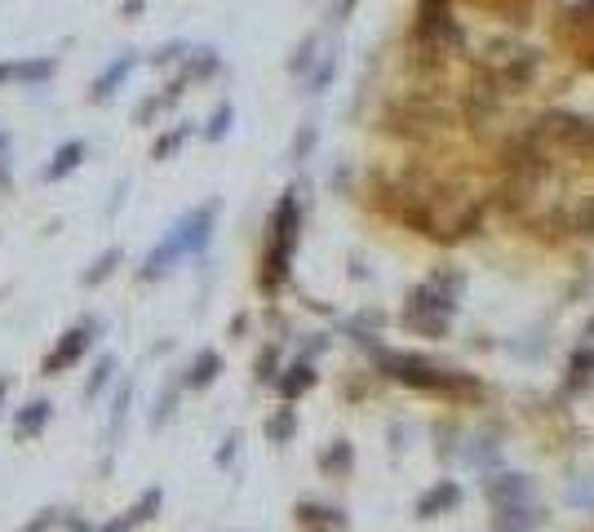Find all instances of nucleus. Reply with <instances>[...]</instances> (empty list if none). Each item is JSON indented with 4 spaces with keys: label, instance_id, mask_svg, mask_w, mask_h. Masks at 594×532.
Returning a JSON list of instances; mask_svg holds the SVG:
<instances>
[{
    "label": "nucleus",
    "instance_id": "ddd939ff",
    "mask_svg": "<svg viewBox=\"0 0 594 532\" xmlns=\"http://www.w3.org/2000/svg\"><path fill=\"white\" fill-rule=\"evenodd\" d=\"M306 382H311V368H293V377H284V395H297Z\"/></svg>",
    "mask_w": 594,
    "mask_h": 532
},
{
    "label": "nucleus",
    "instance_id": "9b49d317",
    "mask_svg": "<svg viewBox=\"0 0 594 532\" xmlns=\"http://www.w3.org/2000/svg\"><path fill=\"white\" fill-rule=\"evenodd\" d=\"M111 373H116V360H98V368H94V377H89V386H85V399H98L102 395V386L111 382Z\"/></svg>",
    "mask_w": 594,
    "mask_h": 532
},
{
    "label": "nucleus",
    "instance_id": "6ab92c4d",
    "mask_svg": "<svg viewBox=\"0 0 594 532\" xmlns=\"http://www.w3.org/2000/svg\"><path fill=\"white\" fill-rule=\"evenodd\" d=\"M0 399H5V377H0Z\"/></svg>",
    "mask_w": 594,
    "mask_h": 532
},
{
    "label": "nucleus",
    "instance_id": "39448f33",
    "mask_svg": "<svg viewBox=\"0 0 594 532\" xmlns=\"http://www.w3.org/2000/svg\"><path fill=\"white\" fill-rule=\"evenodd\" d=\"M133 67H138V58H133V54H120L116 63H111V67L94 80V94H89V98H94V102H107V98L129 80V71H133Z\"/></svg>",
    "mask_w": 594,
    "mask_h": 532
},
{
    "label": "nucleus",
    "instance_id": "423d86ee",
    "mask_svg": "<svg viewBox=\"0 0 594 532\" xmlns=\"http://www.w3.org/2000/svg\"><path fill=\"white\" fill-rule=\"evenodd\" d=\"M80 160H85V142H80V138H71V142H63V147H58V151H54V160H49L45 178H49V182L67 178V173H71V169H80Z\"/></svg>",
    "mask_w": 594,
    "mask_h": 532
},
{
    "label": "nucleus",
    "instance_id": "20e7f679",
    "mask_svg": "<svg viewBox=\"0 0 594 532\" xmlns=\"http://www.w3.org/2000/svg\"><path fill=\"white\" fill-rule=\"evenodd\" d=\"M54 71V58H18V63H0V85H49Z\"/></svg>",
    "mask_w": 594,
    "mask_h": 532
},
{
    "label": "nucleus",
    "instance_id": "a211bd4d",
    "mask_svg": "<svg viewBox=\"0 0 594 532\" xmlns=\"http://www.w3.org/2000/svg\"><path fill=\"white\" fill-rule=\"evenodd\" d=\"M138 9H142V0H125V14H129V18L138 14Z\"/></svg>",
    "mask_w": 594,
    "mask_h": 532
},
{
    "label": "nucleus",
    "instance_id": "dca6fc26",
    "mask_svg": "<svg viewBox=\"0 0 594 532\" xmlns=\"http://www.w3.org/2000/svg\"><path fill=\"white\" fill-rule=\"evenodd\" d=\"M227 125H231V107H222L218 116H213V125H209V138H222V133H227Z\"/></svg>",
    "mask_w": 594,
    "mask_h": 532
},
{
    "label": "nucleus",
    "instance_id": "f8f14e48",
    "mask_svg": "<svg viewBox=\"0 0 594 532\" xmlns=\"http://www.w3.org/2000/svg\"><path fill=\"white\" fill-rule=\"evenodd\" d=\"M129 382L120 386V395H116V408H111V431H120V426H125V413H129Z\"/></svg>",
    "mask_w": 594,
    "mask_h": 532
},
{
    "label": "nucleus",
    "instance_id": "f03ea898",
    "mask_svg": "<svg viewBox=\"0 0 594 532\" xmlns=\"http://www.w3.org/2000/svg\"><path fill=\"white\" fill-rule=\"evenodd\" d=\"M213 218H218V204H200V209H191L187 218L178 222V227H173V235H169V249L178 253H200L204 244H209V231H213Z\"/></svg>",
    "mask_w": 594,
    "mask_h": 532
},
{
    "label": "nucleus",
    "instance_id": "4468645a",
    "mask_svg": "<svg viewBox=\"0 0 594 532\" xmlns=\"http://www.w3.org/2000/svg\"><path fill=\"white\" fill-rule=\"evenodd\" d=\"M182 138H187V129L169 133V138H165V142H160V147H156V160H165V156H173V151H178V147H182Z\"/></svg>",
    "mask_w": 594,
    "mask_h": 532
},
{
    "label": "nucleus",
    "instance_id": "9d476101",
    "mask_svg": "<svg viewBox=\"0 0 594 532\" xmlns=\"http://www.w3.org/2000/svg\"><path fill=\"white\" fill-rule=\"evenodd\" d=\"M116 262H120V249H107V253H102V258L85 271V284H102L111 271H116Z\"/></svg>",
    "mask_w": 594,
    "mask_h": 532
},
{
    "label": "nucleus",
    "instance_id": "0eeeda50",
    "mask_svg": "<svg viewBox=\"0 0 594 532\" xmlns=\"http://www.w3.org/2000/svg\"><path fill=\"white\" fill-rule=\"evenodd\" d=\"M49 426V399H36V404H27L23 413H18V422H14V435L18 439H32L40 435Z\"/></svg>",
    "mask_w": 594,
    "mask_h": 532
},
{
    "label": "nucleus",
    "instance_id": "2eb2a0df",
    "mask_svg": "<svg viewBox=\"0 0 594 532\" xmlns=\"http://www.w3.org/2000/svg\"><path fill=\"white\" fill-rule=\"evenodd\" d=\"M284 435H293V413H280L271 422V439H284Z\"/></svg>",
    "mask_w": 594,
    "mask_h": 532
},
{
    "label": "nucleus",
    "instance_id": "f3484780",
    "mask_svg": "<svg viewBox=\"0 0 594 532\" xmlns=\"http://www.w3.org/2000/svg\"><path fill=\"white\" fill-rule=\"evenodd\" d=\"M49 524H54V519H49V515H45V519H36V524H27V528H23V532H45V528H49Z\"/></svg>",
    "mask_w": 594,
    "mask_h": 532
},
{
    "label": "nucleus",
    "instance_id": "f257e3e1",
    "mask_svg": "<svg viewBox=\"0 0 594 532\" xmlns=\"http://www.w3.org/2000/svg\"><path fill=\"white\" fill-rule=\"evenodd\" d=\"M271 231L275 235H271V258H266V284H275L284 271H289V249H293V235H297V204H293V196L280 200Z\"/></svg>",
    "mask_w": 594,
    "mask_h": 532
},
{
    "label": "nucleus",
    "instance_id": "7ed1b4c3",
    "mask_svg": "<svg viewBox=\"0 0 594 532\" xmlns=\"http://www.w3.org/2000/svg\"><path fill=\"white\" fill-rule=\"evenodd\" d=\"M94 333H98V324H94V320H85V324H76V329H67V333H63V342H58L54 351L45 355V377H58V373H67V368L76 364L85 351H89V342H94Z\"/></svg>",
    "mask_w": 594,
    "mask_h": 532
},
{
    "label": "nucleus",
    "instance_id": "6e6552de",
    "mask_svg": "<svg viewBox=\"0 0 594 532\" xmlns=\"http://www.w3.org/2000/svg\"><path fill=\"white\" fill-rule=\"evenodd\" d=\"M156 510H160V488H151V493L142 497L138 506H133L129 515H125V519H116V524H102L98 532H129L133 524H142V519H151V515H156Z\"/></svg>",
    "mask_w": 594,
    "mask_h": 532
},
{
    "label": "nucleus",
    "instance_id": "1a4fd4ad",
    "mask_svg": "<svg viewBox=\"0 0 594 532\" xmlns=\"http://www.w3.org/2000/svg\"><path fill=\"white\" fill-rule=\"evenodd\" d=\"M218 368H222V360L213 351H204L196 364H191V373H187V386H209L213 377H218Z\"/></svg>",
    "mask_w": 594,
    "mask_h": 532
}]
</instances>
